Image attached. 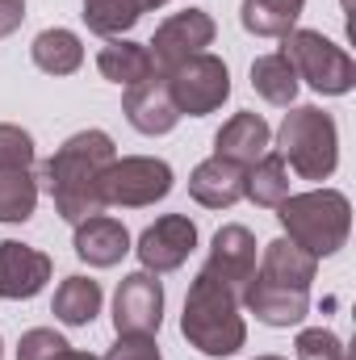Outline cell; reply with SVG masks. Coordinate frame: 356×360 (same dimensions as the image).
<instances>
[{
    "mask_svg": "<svg viewBox=\"0 0 356 360\" xmlns=\"http://www.w3.org/2000/svg\"><path fill=\"white\" fill-rule=\"evenodd\" d=\"M113 160H117V147L105 130H80L42 164V180H46V193L55 197L59 218L84 222L92 214H105L101 176Z\"/></svg>",
    "mask_w": 356,
    "mask_h": 360,
    "instance_id": "6da1fadb",
    "label": "cell"
},
{
    "mask_svg": "<svg viewBox=\"0 0 356 360\" xmlns=\"http://www.w3.org/2000/svg\"><path fill=\"white\" fill-rule=\"evenodd\" d=\"M180 331L201 356L214 360L235 356L248 344V323L239 314V293L227 289L222 281H214L210 272H197V281L189 285V297H184Z\"/></svg>",
    "mask_w": 356,
    "mask_h": 360,
    "instance_id": "7a4b0ae2",
    "label": "cell"
},
{
    "mask_svg": "<svg viewBox=\"0 0 356 360\" xmlns=\"http://www.w3.org/2000/svg\"><path fill=\"white\" fill-rule=\"evenodd\" d=\"M276 210H281L276 218H281L289 243H298V248L310 252L314 260H319V256H336V252L348 243L352 205H348V197L336 193V188H314V193L285 197Z\"/></svg>",
    "mask_w": 356,
    "mask_h": 360,
    "instance_id": "3957f363",
    "label": "cell"
},
{
    "mask_svg": "<svg viewBox=\"0 0 356 360\" xmlns=\"http://www.w3.org/2000/svg\"><path fill=\"white\" fill-rule=\"evenodd\" d=\"M276 155L285 160V168H293L302 180H327L340 164V134L331 113H323L319 105H298L285 113L281 130H276Z\"/></svg>",
    "mask_w": 356,
    "mask_h": 360,
    "instance_id": "277c9868",
    "label": "cell"
},
{
    "mask_svg": "<svg viewBox=\"0 0 356 360\" xmlns=\"http://www.w3.org/2000/svg\"><path fill=\"white\" fill-rule=\"evenodd\" d=\"M281 55L293 63L298 80H306L314 92H323V96H344V92H352V84H356L352 55H348L344 46H336L331 38H323L319 30H289Z\"/></svg>",
    "mask_w": 356,
    "mask_h": 360,
    "instance_id": "5b68a950",
    "label": "cell"
},
{
    "mask_svg": "<svg viewBox=\"0 0 356 360\" xmlns=\"http://www.w3.org/2000/svg\"><path fill=\"white\" fill-rule=\"evenodd\" d=\"M172 193V168L155 155H126L113 160L101 176V197L105 205H122V210H143L155 205Z\"/></svg>",
    "mask_w": 356,
    "mask_h": 360,
    "instance_id": "8992f818",
    "label": "cell"
},
{
    "mask_svg": "<svg viewBox=\"0 0 356 360\" xmlns=\"http://www.w3.org/2000/svg\"><path fill=\"white\" fill-rule=\"evenodd\" d=\"M164 84L172 92V105H177L180 117L184 113L205 117L231 96V72L218 55H193V59L177 63L172 72H164Z\"/></svg>",
    "mask_w": 356,
    "mask_h": 360,
    "instance_id": "52a82bcc",
    "label": "cell"
},
{
    "mask_svg": "<svg viewBox=\"0 0 356 360\" xmlns=\"http://www.w3.org/2000/svg\"><path fill=\"white\" fill-rule=\"evenodd\" d=\"M164 323V285L155 272H130L113 293V331L117 335H155Z\"/></svg>",
    "mask_w": 356,
    "mask_h": 360,
    "instance_id": "ba28073f",
    "label": "cell"
},
{
    "mask_svg": "<svg viewBox=\"0 0 356 360\" xmlns=\"http://www.w3.org/2000/svg\"><path fill=\"white\" fill-rule=\"evenodd\" d=\"M210 42H214V17H210L205 8H184V13H172V17L155 30V38H151L147 51H151V59H155L164 72H172L184 59L205 55Z\"/></svg>",
    "mask_w": 356,
    "mask_h": 360,
    "instance_id": "9c48e42d",
    "label": "cell"
},
{
    "mask_svg": "<svg viewBox=\"0 0 356 360\" xmlns=\"http://www.w3.org/2000/svg\"><path fill=\"white\" fill-rule=\"evenodd\" d=\"M197 248V226H193V218H184V214H164L160 222H151L143 235H139V260H143V269L147 272H177L184 260H189V252Z\"/></svg>",
    "mask_w": 356,
    "mask_h": 360,
    "instance_id": "30bf717a",
    "label": "cell"
},
{
    "mask_svg": "<svg viewBox=\"0 0 356 360\" xmlns=\"http://www.w3.org/2000/svg\"><path fill=\"white\" fill-rule=\"evenodd\" d=\"M201 272H210V276L222 281L227 289L243 293V285H248L252 272H256V235H252L248 226H239V222L222 226V231L214 235V243H210V260H205Z\"/></svg>",
    "mask_w": 356,
    "mask_h": 360,
    "instance_id": "8fae6325",
    "label": "cell"
},
{
    "mask_svg": "<svg viewBox=\"0 0 356 360\" xmlns=\"http://www.w3.org/2000/svg\"><path fill=\"white\" fill-rule=\"evenodd\" d=\"M239 302L265 323V327H293L306 319L310 310V289H289V285H276V281H265L260 272H252V281L243 285Z\"/></svg>",
    "mask_w": 356,
    "mask_h": 360,
    "instance_id": "7c38bea8",
    "label": "cell"
},
{
    "mask_svg": "<svg viewBox=\"0 0 356 360\" xmlns=\"http://www.w3.org/2000/svg\"><path fill=\"white\" fill-rule=\"evenodd\" d=\"M51 281V256L38 248H25L17 239L0 243V297L4 302H25L34 293H42V285Z\"/></svg>",
    "mask_w": 356,
    "mask_h": 360,
    "instance_id": "4fadbf2b",
    "label": "cell"
},
{
    "mask_svg": "<svg viewBox=\"0 0 356 360\" xmlns=\"http://www.w3.org/2000/svg\"><path fill=\"white\" fill-rule=\"evenodd\" d=\"M122 113H126V122H130L139 134H168L180 122L164 76H147L143 84H130V89H126V101H122Z\"/></svg>",
    "mask_w": 356,
    "mask_h": 360,
    "instance_id": "5bb4252c",
    "label": "cell"
},
{
    "mask_svg": "<svg viewBox=\"0 0 356 360\" xmlns=\"http://www.w3.org/2000/svg\"><path fill=\"white\" fill-rule=\"evenodd\" d=\"M268 143H272V130H268V122L260 113H235L214 134V155L248 172L260 155H268Z\"/></svg>",
    "mask_w": 356,
    "mask_h": 360,
    "instance_id": "9a60e30c",
    "label": "cell"
},
{
    "mask_svg": "<svg viewBox=\"0 0 356 360\" xmlns=\"http://www.w3.org/2000/svg\"><path fill=\"white\" fill-rule=\"evenodd\" d=\"M76 256L89 260L92 269H113L122 264V256L130 252V235L117 218L109 214H92L84 222H76V239H72Z\"/></svg>",
    "mask_w": 356,
    "mask_h": 360,
    "instance_id": "2e32d148",
    "label": "cell"
},
{
    "mask_svg": "<svg viewBox=\"0 0 356 360\" xmlns=\"http://www.w3.org/2000/svg\"><path fill=\"white\" fill-rule=\"evenodd\" d=\"M243 176H248L243 168H235V164L210 155V160H201V164L193 168L189 193H193V201L205 205V210H231V205L243 197Z\"/></svg>",
    "mask_w": 356,
    "mask_h": 360,
    "instance_id": "e0dca14e",
    "label": "cell"
},
{
    "mask_svg": "<svg viewBox=\"0 0 356 360\" xmlns=\"http://www.w3.org/2000/svg\"><path fill=\"white\" fill-rule=\"evenodd\" d=\"M96 68L105 80L130 89V84H143L147 76H155V59L143 42H130V38H109L96 55Z\"/></svg>",
    "mask_w": 356,
    "mask_h": 360,
    "instance_id": "ac0fdd59",
    "label": "cell"
},
{
    "mask_svg": "<svg viewBox=\"0 0 356 360\" xmlns=\"http://www.w3.org/2000/svg\"><path fill=\"white\" fill-rule=\"evenodd\" d=\"M314 272H319V260L310 252H302L298 243H289V239L265 243V260H260V276L265 281L289 285V289H310Z\"/></svg>",
    "mask_w": 356,
    "mask_h": 360,
    "instance_id": "d6986e66",
    "label": "cell"
},
{
    "mask_svg": "<svg viewBox=\"0 0 356 360\" xmlns=\"http://www.w3.org/2000/svg\"><path fill=\"white\" fill-rule=\"evenodd\" d=\"M302 8H306V0H243L239 21L256 38H285L293 30V21L302 17Z\"/></svg>",
    "mask_w": 356,
    "mask_h": 360,
    "instance_id": "ffe728a7",
    "label": "cell"
},
{
    "mask_svg": "<svg viewBox=\"0 0 356 360\" xmlns=\"http://www.w3.org/2000/svg\"><path fill=\"white\" fill-rule=\"evenodd\" d=\"M55 319L68 327H89L92 319L101 314V285L92 276H68L55 289Z\"/></svg>",
    "mask_w": 356,
    "mask_h": 360,
    "instance_id": "44dd1931",
    "label": "cell"
},
{
    "mask_svg": "<svg viewBox=\"0 0 356 360\" xmlns=\"http://www.w3.org/2000/svg\"><path fill=\"white\" fill-rule=\"evenodd\" d=\"M30 55L46 76H72L84 63V46L72 30H42L30 46Z\"/></svg>",
    "mask_w": 356,
    "mask_h": 360,
    "instance_id": "7402d4cb",
    "label": "cell"
},
{
    "mask_svg": "<svg viewBox=\"0 0 356 360\" xmlns=\"http://www.w3.org/2000/svg\"><path fill=\"white\" fill-rule=\"evenodd\" d=\"M252 89L260 92L268 105L289 109L293 96H298V72H293V63H289L281 51H276V55H260V59L252 63Z\"/></svg>",
    "mask_w": 356,
    "mask_h": 360,
    "instance_id": "603a6c76",
    "label": "cell"
},
{
    "mask_svg": "<svg viewBox=\"0 0 356 360\" xmlns=\"http://www.w3.org/2000/svg\"><path fill=\"white\" fill-rule=\"evenodd\" d=\"M243 197H252L256 205L276 210L289 197V168H285V160L281 155H260L248 168V176H243Z\"/></svg>",
    "mask_w": 356,
    "mask_h": 360,
    "instance_id": "cb8c5ba5",
    "label": "cell"
},
{
    "mask_svg": "<svg viewBox=\"0 0 356 360\" xmlns=\"http://www.w3.org/2000/svg\"><path fill=\"white\" fill-rule=\"evenodd\" d=\"M38 205V180L30 168H0V222H30Z\"/></svg>",
    "mask_w": 356,
    "mask_h": 360,
    "instance_id": "d4e9b609",
    "label": "cell"
},
{
    "mask_svg": "<svg viewBox=\"0 0 356 360\" xmlns=\"http://www.w3.org/2000/svg\"><path fill=\"white\" fill-rule=\"evenodd\" d=\"M143 13L147 0H84V25L101 38H122Z\"/></svg>",
    "mask_w": 356,
    "mask_h": 360,
    "instance_id": "484cf974",
    "label": "cell"
},
{
    "mask_svg": "<svg viewBox=\"0 0 356 360\" xmlns=\"http://www.w3.org/2000/svg\"><path fill=\"white\" fill-rule=\"evenodd\" d=\"M293 348H298V360H348L344 340H340L336 331H327V327H310V331H302Z\"/></svg>",
    "mask_w": 356,
    "mask_h": 360,
    "instance_id": "4316f807",
    "label": "cell"
},
{
    "mask_svg": "<svg viewBox=\"0 0 356 360\" xmlns=\"http://www.w3.org/2000/svg\"><path fill=\"white\" fill-rule=\"evenodd\" d=\"M34 164V139L21 126H0V168H30Z\"/></svg>",
    "mask_w": 356,
    "mask_h": 360,
    "instance_id": "83f0119b",
    "label": "cell"
},
{
    "mask_svg": "<svg viewBox=\"0 0 356 360\" xmlns=\"http://www.w3.org/2000/svg\"><path fill=\"white\" fill-rule=\"evenodd\" d=\"M63 348H68V340H63L59 331H51V327H34V331L21 335V344H17V360H55Z\"/></svg>",
    "mask_w": 356,
    "mask_h": 360,
    "instance_id": "f1b7e54d",
    "label": "cell"
},
{
    "mask_svg": "<svg viewBox=\"0 0 356 360\" xmlns=\"http://www.w3.org/2000/svg\"><path fill=\"white\" fill-rule=\"evenodd\" d=\"M105 360H164V356H160L151 335H117V344L109 348Z\"/></svg>",
    "mask_w": 356,
    "mask_h": 360,
    "instance_id": "f546056e",
    "label": "cell"
},
{
    "mask_svg": "<svg viewBox=\"0 0 356 360\" xmlns=\"http://www.w3.org/2000/svg\"><path fill=\"white\" fill-rule=\"evenodd\" d=\"M25 21V0H0V38H8Z\"/></svg>",
    "mask_w": 356,
    "mask_h": 360,
    "instance_id": "4dcf8cb0",
    "label": "cell"
},
{
    "mask_svg": "<svg viewBox=\"0 0 356 360\" xmlns=\"http://www.w3.org/2000/svg\"><path fill=\"white\" fill-rule=\"evenodd\" d=\"M55 360H101V356H92V352H76V348L68 344V348H63V352H59Z\"/></svg>",
    "mask_w": 356,
    "mask_h": 360,
    "instance_id": "1f68e13d",
    "label": "cell"
},
{
    "mask_svg": "<svg viewBox=\"0 0 356 360\" xmlns=\"http://www.w3.org/2000/svg\"><path fill=\"white\" fill-rule=\"evenodd\" d=\"M160 4H168V0H147V8H160Z\"/></svg>",
    "mask_w": 356,
    "mask_h": 360,
    "instance_id": "d6a6232c",
    "label": "cell"
},
{
    "mask_svg": "<svg viewBox=\"0 0 356 360\" xmlns=\"http://www.w3.org/2000/svg\"><path fill=\"white\" fill-rule=\"evenodd\" d=\"M256 360H285V356H256Z\"/></svg>",
    "mask_w": 356,
    "mask_h": 360,
    "instance_id": "836d02e7",
    "label": "cell"
},
{
    "mask_svg": "<svg viewBox=\"0 0 356 360\" xmlns=\"http://www.w3.org/2000/svg\"><path fill=\"white\" fill-rule=\"evenodd\" d=\"M0 348H4V344H0Z\"/></svg>",
    "mask_w": 356,
    "mask_h": 360,
    "instance_id": "e575fe53",
    "label": "cell"
}]
</instances>
